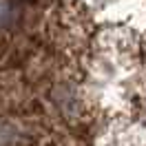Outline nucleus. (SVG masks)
Listing matches in <instances>:
<instances>
[{"mask_svg": "<svg viewBox=\"0 0 146 146\" xmlns=\"http://www.w3.org/2000/svg\"><path fill=\"white\" fill-rule=\"evenodd\" d=\"M0 144H146V0H0Z\"/></svg>", "mask_w": 146, "mask_h": 146, "instance_id": "obj_1", "label": "nucleus"}]
</instances>
